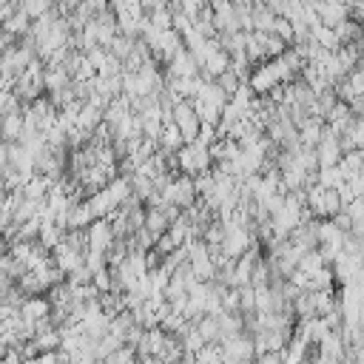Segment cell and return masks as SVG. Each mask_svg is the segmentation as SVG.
Listing matches in <instances>:
<instances>
[{"label":"cell","mask_w":364,"mask_h":364,"mask_svg":"<svg viewBox=\"0 0 364 364\" xmlns=\"http://www.w3.org/2000/svg\"><path fill=\"white\" fill-rule=\"evenodd\" d=\"M97 364H105V361H97Z\"/></svg>","instance_id":"1"}]
</instances>
